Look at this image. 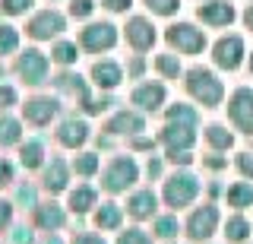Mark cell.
<instances>
[{
	"label": "cell",
	"instance_id": "2",
	"mask_svg": "<svg viewBox=\"0 0 253 244\" xmlns=\"http://www.w3.org/2000/svg\"><path fill=\"white\" fill-rule=\"evenodd\" d=\"M196 194H200V181L193 175H187V171L174 175L168 184H165V200H168V206H187V203H193Z\"/></svg>",
	"mask_w": 253,
	"mask_h": 244
},
{
	"label": "cell",
	"instance_id": "19",
	"mask_svg": "<svg viewBox=\"0 0 253 244\" xmlns=\"http://www.w3.org/2000/svg\"><path fill=\"white\" fill-rule=\"evenodd\" d=\"M108 130L111 133H136V130H142V117L130 114V111H121L114 121L108 124Z\"/></svg>",
	"mask_w": 253,
	"mask_h": 244
},
{
	"label": "cell",
	"instance_id": "42",
	"mask_svg": "<svg viewBox=\"0 0 253 244\" xmlns=\"http://www.w3.org/2000/svg\"><path fill=\"white\" fill-rule=\"evenodd\" d=\"M10 178H13V168H10V162H0V184H6Z\"/></svg>",
	"mask_w": 253,
	"mask_h": 244
},
{
	"label": "cell",
	"instance_id": "46",
	"mask_svg": "<svg viewBox=\"0 0 253 244\" xmlns=\"http://www.w3.org/2000/svg\"><path fill=\"white\" fill-rule=\"evenodd\" d=\"M244 19H247V26L253 29V6H250V10H247V13H244Z\"/></svg>",
	"mask_w": 253,
	"mask_h": 244
},
{
	"label": "cell",
	"instance_id": "4",
	"mask_svg": "<svg viewBox=\"0 0 253 244\" xmlns=\"http://www.w3.org/2000/svg\"><path fill=\"white\" fill-rule=\"evenodd\" d=\"M136 162L133 159H114L111 162V168L105 171V187L111 194H117V191H126V187L136 181Z\"/></svg>",
	"mask_w": 253,
	"mask_h": 244
},
{
	"label": "cell",
	"instance_id": "39",
	"mask_svg": "<svg viewBox=\"0 0 253 244\" xmlns=\"http://www.w3.org/2000/svg\"><path fill=\"white\" fill-rule=\"evenodd\" d=\"M237 168H241L244 175H253V155H250V152L237 155Z\"/></svg>",
	"mask_w": 253,
	"mask_h": 244
},
{
	"label": "cell",
	"instance_id": "37",
	"mask_svg": "<svg viewBox=\"0 0 253 244\" xmlns=\"http://www.w3.org/2000/svg\"><path fill=\"white\" fill-rule=\"evenodd\" d=\"M158 70H162L165 76H177L180 73V64L174 57H158Z\"/></svg>",
	"mask_w": 253,
	"mask_h": 244
},
{
	"label": "cell",
	"instance_id": "11",
	"mask_svg": "<svg viewBox=\"0 0 253 244\" xmlns=\"http://www.w3.org/2000/svg\"><path fill=\"white\" fill-rule=\"evenodd\" d=\"M57 32H63V16H60V13H54V10L38 13V16L29 22V35L32 38H51V35H57Z\"/></svg>",
	"mask_w": 253,
	"mask_h": 244
},
{
	"label": "cell",
	"instance_id": "7",
	"mask_svg": "<svg viewBox=\"0 0 253 244\" xmlns=\"http://www.w3.org/2000/svg\"><path fill=\"white\" fill-rule=\"evenodd\" d=\"M215 225H218V212H215V206H203V209H196L193 216H190L187 235H190L193 241H203V238H209V235L215 232Z\"/></svg>",
	"mask_w": 253,
	"mask_h": 244
},
{
	"label": "cell",
	"instance_id": "47",
	"mask_svg": "<svg viewBox=\"0 0 253 244\" xmlns=\"http://www.w3.org/2000/svg\"><path fill=\"white\" fill-rule=\"evenodd\" d=\"M47 244H60V241H47Z\"/></svg>",
	"mask_w": 253,
	"mask_h": 244
},
{
	"label": "cell",
	"instance_id": "15",
	"mask_svg": "<svg viewBox=\"0 0 253 244\" xmlns=\"http://www.w3.org/2000/svg\"><path fill=\"white\" fill-rule=\"evenodd\" d=\"M165 101V86H152V83H146V86H139L136 92H133V105H139V108H146V111H155L158 105Z\"/></svg>",
	"mask_w": 253,
	"mask_h": 244
},
{
	"label": "cell",
	"instance_id": "14",
	"mask_svg": "<svg viewBox=\"0 0 253 244\" xmlns=\"http://www.w3.org/2000/svg\"><path fill=\"white\" fill-rule=\"evenodd\" d=\"M22 108H26V121H32V124H47L57 114V101L54 98H32Z\"/></svg>",
	"mask_w": 253,
	"mask_h": 244
},
{
	"label": "cell",
	"instance_id": "35",
	"mask_svg": "<svg viewBox=\"0 0 253 244\" xmlns=\"http://www.w3.org/2000/svg\"><path fill=\"white\" fill-rule=\"evenodd\" d=\"M95 168H98V155H79V159H76V171H79V175H92Z\"/></svg>",
	"mask_w": 253,
	"mask_h": 244
},
{
	"label": "cell",
	"instance_id": "22",
	"mask_svg": "<svg viewBox=\"0 0 253 244\" xmlns=\"http://www.w3.org/2000/svg\"><path fill=\"white\" fill-rule=\"evenodd\" d=\"M70 206H73L76 212H85L95 206V191L92 187H76L73 194H70Z\"/></svg>",
	"mask_w": 253,
	"mask_h": 244
},
{
	"label": "cell",
	"instance_id": "12",
	"mask_svg": "<svg viewBox=\"0 0 253 244\" xmlns=\"http://www.w3.org/2000/svg\"><path fill=\"white\" fill-rule=\"evenodd\" d=\"M126 42L133 45V48H139V51H146V48H152V42H155V29L149 26L146 19H130L126 22Z\"/></svg>",
	"mask_w": 253,
	"mask_h": 244
},
{
	"label": "cell",
	"instance_id": "1",
	"mask_svg": "<svg viewBox=\"0 0 253 244\" xmlns=\"http://www.w3.org/2000/svg\"><path fill=\"white\" fill-rule=\"evenodd\" d=\"M187 89L196 101H203V105H209V108L218 105L221 96H225V89H221V83L215 80V73H209V70H203V67H196V70L187 73Z\"/></svg>",
	"mask_w": 253,
	"mask_h": 244
},
{
	"label": "cell",
	"instance_id": "24",
	"mask_svg": "<svg viewBox=\"0 0 253 244\" xmlns=\"http://www.w3.org/2000/svg\"><path fill=\"white\" fill-rule=\"evenodd\" d=\"M228 203H231V206H250L253 203V187L250 184H234L231 191H228Z\"/></svg>",
	"mask_w": 253,
	"mask_h": 244
},
{
	"label": "cell",
	"instance_id": "3",
	"mask_svg": "<svg viewBox=\"0 0 253 244\" xmlns=\"http://www.w3.org/2000/svg\"><path fill=\"white\" fill-rule=\"evenodd\" d=\"M228 114L244 133H253V92L250 89H237L231 101H228Z\"/></svg>",
	"mask_w": 253,
	"mask_h": 244
},
{
	"label": "cell",
	"instance_id": "13",
	"mask_svg": "<svg viewBox=\"0 0 253 244\" xmlns=\"http://www.w3.org/2000/svg\"><path fill=\"white\" fill-rule=\"evenodd\" d=\"M200 19L209 22V26H228V22L234 19V10H231V3H225V0H212V3L200 6Z\"/></svg>",
	"mask_w": 253,
	"mask_h": 244
},
{
	"label": "cell",
	"instance_id": "41",
	"mask_svg": "<svg viewBox=\"0 0 253 244\" xmlns=\"http://www.w3.org/2000/svg\"><path fill=\"white\" fill-rule=\"evenodd\" d=\"M130 3H133V0H105V6H108V10H114V13H124Z\"/></svg>",
	"mask_w": 253,
	"mask_h": 244
},
{
	"label": "cell",
	"instance_id": "29",
	"mask_svg": "<svg viewBox=\"0 0 253 244\" xmlns=\"http://www.w3.org/2000/svg\"><path fill=\"white\" fill-rule=\"evenodd\" d=\"M22 165H26V168L42 165V143H26L22 146Z\"/></svg>",
	"mask_w": 253,
	"mask_h": 244
},
{
	"label": "cell",
	"instance_id": "26",
	"mask_svg": "<svg viewBox=\"0 0 253 244\" xmlns=\"http://www.w3.org/2000/svg\"><path fill=\"white\" fill-rule=\"evenodd\" d=\"M225 235H228V241H244L250 235V225L244 222L241 216H234V219H228V225H225Z\"/></svg>",
	"mask_w": 253,
	"mask_h": 244
},
{
	"label": "cell",
	"instance_id": "21",
	"mask_svg": "<svg viewBox=\"0 0 253 244\" xmlns=\"http://www.w3.org/2000/svg\"><path fill=\"white\" fill-rule=\"evenodd\" d=\"M95 222H98V228H117V225H121V206L105 203V206L95 212Z\"/></svg>",
	"mask_w": 253,
	"mask_h": 244
},
{
	"label": "cell",
	"instance_id": "32",
	"mask_svg": "<svg viewBox=\"0 0 253 244\" xmlns=\"http://www.w3.org/2000/svg\"><path fill=\"white\" fill-rule=\"evenodd\" d=\"M0 6H3V13H10V16H19V13H26L32 6V0H0Z\"/></svg>",
	"mask_w": 253,
	"mask_h": 244
},
{
	"label": "cell",
	"instance_id": "23",
	"mask_svg": "<svg viewBox=\"0 0 253 244\" xmlns=\"http://www.w3.org/2000/svg\"><path fill=\"white\" fill-rule=\"evenodd\" d=\"M38 225H44V228H60V225H63V212H60V206H54V203L42 206V209H38Z\"/></svg>",
	"mask_w": 253,
	"mask_h": 244
},
{
	"label": "cell",
	"instance_id": "6",
	"mask_svg": "<svg viewBox=\"0 0 253 244\" xmlns=\"http://www.w3.org/2000/svg\"><path fill=\"white\" fill-rule=\"evenodd\" d=\"M215 64L221 70H237L241 67V57H244V42L237 35H228V38H221V42L215 45Z\"/></svg>",
	"mask_w": 253,
	"mask_h": 244
},
{
	"label": "cell",
	"instance_id": "5",
	"mask_svg": "<svg viewBox=\"0 0 253 244\" xmlns=\"http://www.w3.org/2000/svg\"><path fill=\"white\" fill-rule=\"evenodd\" d=\"M168 42H171L177 51H184V54H196V51H203L206 38H203L200 29L180 22V26H171V29H168Z\"/></svg>",
	"mask_w": 253,
	"mask_h": 244
},
{
	"label": "cell",
	"instance_id": "27",
	"mask_svg": "<svg viewBox=\"0 0 253 244\" xmlns=\"http://www.w3.org/2000/svg\"><path fill=\"white\" fill-rule=\"evenodd\" d=\"M206 137H209V143L215 146V149H228V146L234 143V137L225 127H209V130H206Z\"/></svg>",
	"mask_w": 253,
	"mask_h": 244
},
{
	"label": "cell",
	"instance_id": "18",
	"mask_svg": "<svg viewBox=\"0 0 253 244\" xmlns=\"http://www.w3.org/2000/svg\"><path fill=\"white\" fill-rule=\"evenodd\" d=\"M126 209H130V216L136 219H149L155 212V194L152 191H139L130 196V203H126Z\"/></svg>",
	"mask_w": 253,
	"mask_h": 244
},
{
	"label": "cell",
	"instance_id": "45",
	"mask_svg": "<svg viewBox=\"0 0 253 244\" xmlns=\"http://www.w3.org/2000/svg\"><path fill=\"white\" fill-rule=\"evenodd\" d=\"M19 200H22V203H32V200H35V194L26 187V191H19Z\"/></svg>",
	"mask_w": 253,
	"mask_h": 244
},
{
	"label": "cell",
	"instance_id": "20",
	"mask_svg": "<svg viewBox=\"0 0 253 244\" xmlns=\"http://www.w3.org/2000/svg\"><path fill=\"white\" fill-rule=\"evenodd\" d=\"M44 187L47 191H63V187H67V165L63 162H51V168L44 171Z\"/></svg>",
	"mask_w": 253,
	"mask_h": 244
},
{
	"label": "cell",
	"instance_id": "8",
	"mask_svg": "<svg viewBox=\"0 0 253 244\" xmlns=\"http://www.w3.org/2000/svg\"><path fill=\"white\" fill-rule=\"evenodd\" d=\"M114 42H117V32L111 22H98V26L83 29V48H89V51H108V48H114Z\"/></svg>",
	"mask_w": 253,
	"mask_h": 244
},
{
	"label": "cell",
	"instance_id": "30",
	"mask_svg": "<svg viewBox=\"0 0 253 244\" xmlns=\"http://www.w3.org/2000/svg\"><path fill=\"white\" fill-rule=\"evenodd\" d=\"M76 57H79V54H76V45H67V42H60L57 48H54V60H57V64H73Z\"/></svg>",
	"mask_w": 253,
	"mask_h": 244
},
{
	"label": "cell",
	"instance_id": "9",
	"mask_svg": "<svg viewBox=\"0 0 253 244\" xmlns=\"http://www.w3.org/2000/svg\"><path fill=\"white\" fill-rule=\"evenodd\" d=\"M19 76L26 83H42L47 76V57L42 51H26L19 57Z\"/></svg>",
	"mask_w": 253,
	"mask_h": 244
},
{
	"label": "cell",
	"instance_id": "25",
	"mask_svg": "<svg viewBox=\"0 0 253 244\" xmlns=\"http://www.w3.org/2000/svg\"><path fill=\"white\" fill-rule=\"evenodd\" d=\"M19 143V124L10 121V117H0V146Z\"/></svg>",
	"mask_w": 253,
	"mask_h": 244
},
{
	"label": "cell",
	"instance_id": "48",
	"mask_svg": "<svg viewBox=\"0 0 253 244\" xmlns=\"http://www.w3.org/2000/svg\"><path fill=\"white\" fill-rule=\"evenodd\" d=\"M250 70H253V57H250Z\"/></svg>",
	"mask_w": 253,
	"mask_h": 244
},
{
	"label": "cell",
	"instance_id": "17",
	"mask_svg": "<svg viewBox=\"0 0 253 244\" xmlns=\"http://www.w3.org/2000/svg\"><path fill=\"white\" fill-rule=\"evenodd\" d=\"M92 80L101 86V89H114L121 83V67L111 64V60H101V64L92 67Z\"/></svg>",
	"mask_w": 253,
	"mask_h": 244
},
{
	"label": "cell",
	"instance_id": "44",
	"mask_svg": "<svg viewBox=\"0 0 253 244\" xmlns=\"http://www.w3.org/2000/svg\"><path fill=\"white\" fill-rule=\"evenodd\" d=\"M76 244H105V241L95 238V235H83V238H76Z\"/></svg>",
	"mask_w": 253,
	"mask_h": 244
},
{
	"label": "cell",
	"instance_id": "28",
	"mask_svg": "<svg viewBox=\"0 0 253 244\" xmlns=\"http://www.w3.org/2000/svg\"><path fill=\"white\" fill-rule=\"evenodd\" d=\"M19 45V35H16L13 26H0V54H10Z\"/></svg>",
	"mask_w": 253,
	"mask_h": 244
},
{
	"label": "cell",
	"instance_id": "31",
	"mask_svg": "<svg viewBox=\"0 0 253 244\" xmlns=\"http://www.w3.org/2000/svg\"><path fill=\"white\" fill-rule=\"evenodd\" d=\"M146 6H149V10H152V13H158V16H171V13L174 10H177V0H146Z\"/></svg>",
	"mask_w": 253,
	"mask_h": 244
},
{
	"label": "cell",
	"instance_id": "16",
	"mask_svg": "<svg viewBox=\"0 0 253 244\" xmlns=\"http://www.w3.org/2000/svg\"><path fill=\"white\" fill-rule=\"evenodd\" d=\"M57 140L63 146H79V143H85L89 140V127H85V121H67L63 127L57 130Z\"/></svg>",
	"mask_w": 253,
	"mask_h": 244
},
{
	"label": "cell",
	"instance_id": "38",
	"mask_svg": "<svg viewBox=\"0 0 253 244\" xmlns=\"http://www.w3.org/2000/svg\"><path fill=\"white\" fill-rule=\"evenodd\" d=\"M70 13H73V16H89L92 13V0H73V6H70Z\"/></svg>",
	"mask_w": 253,
	"mask_h": 244
},
{
	"label": "cell",
	"instance_id": "34",
	"mask_svg": "<svg viewBox=\"0 0 253 244\" xmlns=\"http://www.w3.org/2000/svg\"><path fill=\"white\" fill-rule=\"evenodd\" d=\"M117 244H152V241H149L146 232H139V228H130V232L121 235V241H117Z\"/></svg>",
	"mask_w": 253,
	"mask_h": 244
},
{
	"label": "cell",
	"instance_id": "36",
	"mask_svg": "<svg viewBox=\"0 0 253 244\" xmlns=\"http://www.w3.org/2000/svg\"><path fill=\"white\" fill-rule=\"evenodd\" d=\"M155 232L162 235V238H171V235H177V219H171V216H165V219H158V225H155Z\"/></svg>",
	"mask_w": 253,
	"mask_h": 244
},
{
	"label": "cell",
	"instance_id": "43",
	"mask_svg": "<svg viewBox=\"0 0 253 244\" xmlns=\"http://www.w3.org/2000/svg\"><path fill=\"white\" fill-rule=\"evenodd\" d=\"M10 222V203H0V228Z\"/></svg>",
	"mask_w": 253,
	"mask_h": 244
},
{
	"label": "cell",
	"instance_id": "40",
	"mask_svg": "<svg viewBox=\"0 0 253 244\" xmlns=\"http://www.w3.org/2000/svg\"><path fill=\"white\" fill-rule=\"evenodd\" d=\"M13 101H16V92L10 89V86H0V108L13 105Z\"/></svg>",
	"mask_w": 253,
	"mask_h": 244
},
{
	"label": "cell",
	"instance_id": "33",
	"mask_svg": "<svg viewBox=\"0 0 253 244\" xmlns=\"http://www.w3.org/2000/svg\"><path fill=\"white\" fill-rule=\"evenodd\" d=\"M171 121L174 124H196V114L190 111V108H184V105H177V108H171Z\"/></svg>",
	"mask_w": 253,
	"mask_h": 244
},
{
	"label": "cell",
	"instance_id": "10",
	"mask_svg": "<svg viewBox=\"0 0 253 244\" xmlns=\"http://www.w3.org/2000/svg\"><path fill=\"white\" fill-rule=\"evenodd\" d=\"M162 140L171 152H187V149L193 146V124H174L171 121L168 127H165Z\"/></svg>",
	"mask_w": 253,
	"mask_h": 244
}]
</instances>
